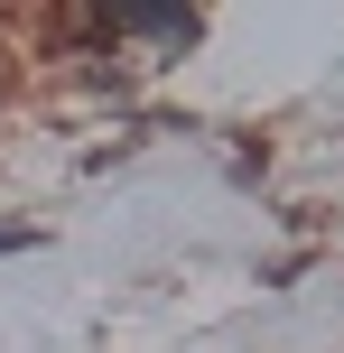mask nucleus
Here are the masks:
<instances>
[{
  "label": "nucleus",
  "mask_w": 344,
  "mask_h": 353,
  "mask_svg": "<svg viewBox=\"0 0 344 353\" xmlns=\"http://www.w3.org/2000/svg\"><path fill=\"white\" fill-rule=\"evenodd\" d=\"M112 28H149V37H196V19H186V10H121Z\"/></svg>",
  "instance_id": "nucleus-1"
}]
</instances>
